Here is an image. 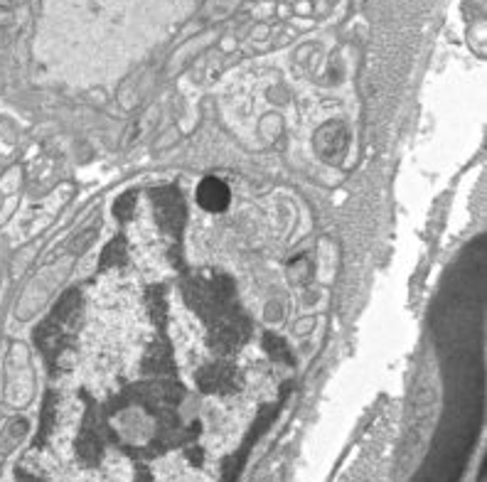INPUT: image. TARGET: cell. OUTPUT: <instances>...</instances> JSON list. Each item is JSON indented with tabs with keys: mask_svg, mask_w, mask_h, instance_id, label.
Listing matches in <instances>:
<instances>
[{
	"mask_svg": "<svg viewBox=\"0 0 487 482\" xmlns=\"http://www.w3.org/2000/svg\"><path fill=\"white\" fill-rule=\"evenodd\" d=\"M153 210L158 217V224L170 234H180L185 224V205L183 197L175 187H155L151 192Z\"/></svg>",
	"mask_w": 487,
	"mask_h": 482,
	"instance_id": "6da1fadb",
	"label": "cell"
},
{
	"mask_svg": "<svg viewBox=\"0 0 487 482\" xmlns=\"http://www.w3.org/2000/svg\"><path fill=\"white\" fill-rule=\"evenodd\" d=\"M249 320L242 318L239 315V310H232V313L227 315V318L217 320V323L212 325V332H210V345L214 352H219V355H227V352H234L239 345L249 337Z\"/></svg>",
	"mask_w": 487,
	"mask_h": 482,
	"instance_id": "7a4b0ae2",
	"label": "cell"
},
{
	"mask_svg": "<svg viewBox=\"0 0 487 482\" xmlns=\"http://www.w3.org/2000/svg\"><path fill=\"white\" fill-rule=\"evenodd\" d=\"M197 384L200 389L212 394H222V392H232L239 387V372L234 364L222 362V364H210L197 374Z\"/></svg>",
	"mask_w": 487,
	"mask_h": 482,
	"instance_id": "3957f363",
	"label": "cell"
},
{
	"mask_svg": "<svg viewBox=\"0 0 487 482\" xmlns=\"http://www.w3.org/2000/svg\"><path fill=\"white\" fill-rule=\"evenodd\" d=\"M345 131H342L340 123H330L328 128H323V131L318 133V138H315V146H318V153L323 155L325 160H337L345 151Z\"/></svg>",
	"mask_w": 487,
	"mask_h": 482,
	"instance_id": "277c9868",
	"label": "cell"
},
{
	"mask_svg": "<svg viewBox=\"0 0 487 482\" xmlns=\"http://www.w3.org/2000/svg\"><path fill=\"white\" fill-rule=\"evenodd\" d=\"M197 202H200L205 210H210V212H222L224 207L229 205V190H227V185L224 182H219V180H205L200 185V190H197Z\"/></svg>",
	"mask_w": 487,
	"mask_h": 482,
	"instance_id": "5b68a950",
	"label": "cell"
},
{
	"mask_svg": "<svg viewBox=\"0 0 487 482\" xmlns=\"http://www.w3.org/2000/svg\"><path fill=\"white\" fill-rule=\"evenodd\" d=\"M79 310H82V301H79V293L77 291H69L67 296L57 303L55 313L50 315V323L60 325V328H72V323L79 320Z\"/></svg>",
	"mask_w": 487,
	"mask_h": 482,
	"instance_id": "8992f818",
	"label": "cell"
},
{
	"mask_svg": "<svg viewBox=\"0 0 487 482\" xmlns=\"http://www.w3.org/2000/svg\"><path fill=\"white\" fill-rule=\"evenodd\" d=\"M143 367H146V372H151V374L170 372V367H173V352H170V347L165 345V342H155V345H151Z\"/></svg>",
	"mask_w": 487,
	"mask_h": 482,
	"instance_id": "52a82bcc",
	"label": "cell"
},
{
	"mask_svg": "<svg viewBox=\"0 0 487 482\" xmlns=\"http://www.w3.org/2000/svg\"><path fill=\"white\" fill-rule=\"evenodd\" d=\"M121 264H126V244H123V239H114L104 249V254H101V266L109 269V266H121Z\"/></svg>",
	"mask_w": 487,
	"mask_h": 482,
	"instance_id": "ba28073f",
	"label": "cell"
},
{
	"mask_svg": "<svg viewBox=\"0 0 487 482\" xmlns=\"http://www.w3.org/2000/svg\"><path fill=\"white\" fill-rule=\"evenodd\" d=\"M148 310H151L153 320L158 325L165 320V296L160 288H151V291H148Z\"/></svg>",
	"mask_w": 487,
	"mask_h": 482,
	"instance_id": "9c48e42d",
	"label": "cell"
},
{
	"mask_svg": "<svg viewBox=\"0 0 487 482\" xmlns=\"http://www.w3.org/2000/svg\"><path fill=\"white\" fill-rule=\"evenodd\" d=\"M264 347H266V352H269L271 357H276V360H281V362H291V352H288L286 342H283L281 337H276V335H266V337H264Z\"/></svg>",
	"mask_w": 487,
	"mask_h": 482,
	"instance_id": "30bf717a",
	"label": "cell"
},
{
	"mask_svg": "<svg viewBox=\"0 0 487 482\" xmlns=\"http://www.w3.org/2000/svg\"><path fill=\"white\" fill-rule=\"evenodd\" d=\"M133 202H136V195H133V192H126V195H121L119 200H116V205H114V214L121 219V222H126V219H131V214H133Z\"/></svg>",
	"mask_w": 487,
	"mask_h": 482,
	"instance_id": "8fae6325",
	"label": "cell"
}]
</instances>
